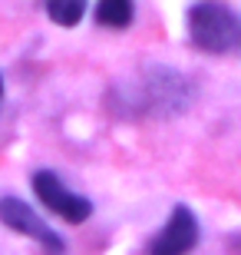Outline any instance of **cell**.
I'll return each mask as SVG.
<instances>
[{"label": "cell", "mask_w": 241, "mask_h": 255, "mask_svg": "<svg viewBox=\"0 0 241 255\" xmlns=\"http://www.w3.org/2000/svg\"><path fill=\"white\" fill-rule=\"evenodd\" d=\"M33 189L43 199V206L50 212H56L60 219H66V222H86V219L93 216V202L86 196H80V192L66 189V182L50 169H40L33 176Z\"/></svg>", "instance_id": "7a4b0ae2"}, {"label": "cell", "mask_w": 241, "mask_h": 255, "mask_svg": "<svg viewBox=\"0 0 241 255\" xmlns=\"http://www.w3.org/2000/svg\"><path fill=\"white\" fill-rule=\"evenodd\" d=\"M83 3L80 0H53L47 3V13L56 20V23H63V27H76L80 20H83Z\"/></svg>", "instance_id": "8992f818"}, {"label": "cell", "mask_w": 241, "mask_h": 255, "mask_svg": "<svg viewBox=\"0 0 241 255\" xmlns=\"http://www.w3.org/2000/svg\"><path fill=\"white\" fill-rule=\"evenodd\" d=\"M96 20L109 30H122L132 23V3L129 0H106L96 7Z\"/></svg>", "instance_id": "5b68a950"}, {"label": "cell", "mask_w": 241, "mask_h": 255, "mask_svg": "<svg viewBox=\"0 0 241 255\" xmlns=\"http://www.w3.org/2000/svg\"><path fill=\"white\" fill-rule=\"evenodd\" d=\"M0 96H3V80H0Z\"/></svg>", "instance_id": "52a82bcc"}, {"label": "cell", "mask_w": 241, "mask_h": 255, "mask_svg": "<svg viewBox=\"0 0 241 255\" xmlns=\"http://www.w3.org/2000/svg\"><path fill=\"white\" fill-rule=\"evenodd\" d=\"M188 33L195 47L208 53H232L241 43V23L222 3H195L188 10Z\"/></svg>", "instance_id": "6da1fadb"}, {"label": "cell", "mask_w": 241, "mask_h": 255, "mask_svg": "<svg viewBox=\"0 0 241 255\" xmlns=\"http://www.w3.org/2000/svg\"><path fill=\"white\" fill-rule=\"evenodd\" d=\"M195 246H198V222H195V212L188 206H175L168 226L152 239L149 255H188Z\"/></svg>", "instance_id": "277c9868"}, {"label": "cell", "mask_w": 241, "mask_h": 255, "mask_svg": "<svg viewBox=\"0 0 241 255\" xmlns=\"http://www.w3.org/2000/svg\"><path fill=\"white\" fill-rule=\"evenodd\" d=\"M0 222L10 226L13 232H20V236H30L33 242H40L47 255H63L66 252L63 239L56 236L53 229H50L27 202H20V199H13V196L0 199Z\"/></svg>", "instance_id": "3957f363"}]
</instances>
